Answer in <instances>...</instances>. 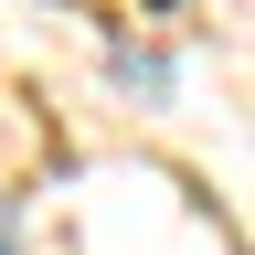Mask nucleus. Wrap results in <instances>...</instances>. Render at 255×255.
<instances>
[{
    "instance_id": "1",
    "label": "nucleus",
    "mask_w": 255,
    "mask_h": 255,
    "mask_svg": "<svg viewBox=\"0 0 255 255\" xmlns=\"http://www.w3.org/2000/svg\"><path fill=\"white\" fill-rule=\"evenodd\" d=\"M107 64H117V85H138V96H170V64H159V53H128V43H117Z\"/></svg>"
},
{
    "instance_id": "2",
    "label": "nucleus",
    "mask_w": 255,
    "mask_h": 255,
    "mask_svg": "<svg viewBox=\"0 0 255 255\" xmlns=\"http://www.w3.org/2000/svg\"><path fill=\"white\" fill-rule=\"evenodd\" d=\"M0 255H21V213H11V191H0Z\"/></svg>"
}]
</instances>
